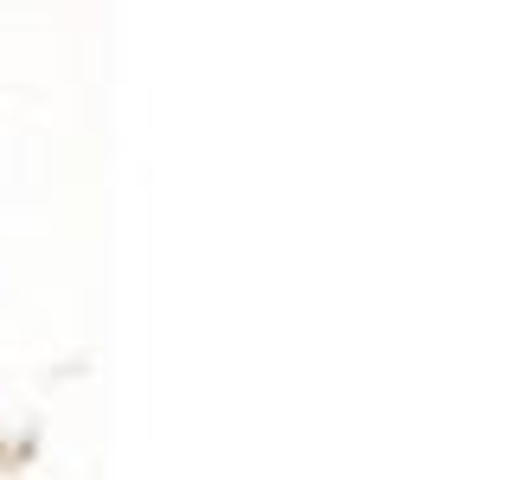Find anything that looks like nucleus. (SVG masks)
Returning a JSON list of instances; mask_svg holds the SVG:
<instances>
[]
</instances>
